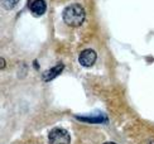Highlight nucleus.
Wrapping results in <instances>:
<instances>
[{"label": "nucleus", "mask_w": 154, "mask_h": 144, "mask_svg": "<svg viewBox=\"0 0 154 144\" xmlns=\"http://www.w3.org/2000/svg\"><path fill=\"white\" fill-rule=\"evenodd\" d=\"M85 9L80 4H72L63 10V20L69 27H80L85 22Z\"/></svg>", "instance_id": "f257e3e1"}, {"label": "nucleus", "mask_w": 154, "mask_h": 144, "mask_svg": "<svg viewBox=\"0 0 154 144\" xmlns=\"http://www.w3.org/2000/svg\"><path fill=\"white\" fill-rule=\"evenodd\" d=\"M0 63H2V68H4V67H5V61L2 60V62H0Z\"/></svg>", "instance_id": "6e6552de"}, {"label": "nucleus", "mask_w": 154, "mask_h": 144, "mask_svg": "<svg viewBox=\"0 0 154 144\" xmlns=\"http://www.w3.org/2000/svg\"><path fill=\"white\" fill-rule=\"evenodd\" d=\"M29 8H30V11L33 13L35 17H41V15H43L44 13H46L47 4H46L44 0H33V2L30 3Z\"/></svg>", "instance_id": "20e7f679"}, {"label": "nucleus", "mask_w": 154, "mask_h": 144, "mask_svg": "<svg viewBox=\"0 0 154 144\" xmlns=\"http://www.w3.org/2000/svg\"><path fill=\"white\" fill-rule=\"evenodd\" d=\"M79 120L87 121V123H104L106 121L105 116H76Z\"/></svg>", "instance_id": "423d86ee"}, {"label": "nucleus", "mask_w": 154, "mask_h": 144, "mask_svg": "<svg viewBox=\"0 0 154 144\" xmlns=\"http://www.w3.org/2000/svg\"><path fill=\"white\" fill-rule=\"evenodd\" d=\"M96 60H97V55H96V52L94 49H83L80 56H79V62L81 66L83 67H91L95 64Z\"/></svg>", "instance_id": "7ed1b4c3"}, {"label": "nucleus", "mask_w": 154, "mask_h": 144, "mask_svg": "<svg viewBox=\"0 0 154 144\" xmlns=\"http://www.w3.org/2000/svg\"><path fill=\"white\" fill-rule=\"evenodd\" d=\"M3 2V6L6 10H10V9H14L17 4L19 3V0H2Z\"/></svg>", "instance_id": "0eeeda50"}, {"label": "nucleus", "mask_w": 154, "mask_h": 144, "mask_svg": "<svg viewBox=\"0 0 154 144\" xmlns=\"http://www.w3.org/2000/svg\"><path fill=\"white\" fill-rule=\"evenodd\" d=\"M48 142L49 144H69L71 136L66 129L54 128L48 134Z\"/></svg>", "instance_id": "f03ea898"}, {"label": "nucleus", "mask_w": 154, "mask_h": 144, "mask_svg": "<svg viewBox=\"0 0 154 144\" xmlns=\"http://www.w3.org/2000/svg\"><path fill=\"white\" fill-rule=\"evenodd\" d=\"M104 144H116V143H112V142H106V143H104Z\"/></svg>", "instance_id": "1a4fd4ad"}, {"label": "nucleus", "mask_w": 154, "mask_h": 144, "mask_svg": "<svg viewBox=\"0 0 154 144\" xmlns=\"http://www.w3.org/2000/svg\"><path fill=\"white\" fill-rule=\"evenodd\" d=\"M63 70H65V66H63L62 63H57L54 67L49 68L48 71H46L43 74V81H51V80H53V78H56Z\"/></svg>", "instance_id": "39448f33"}]
</instances>
